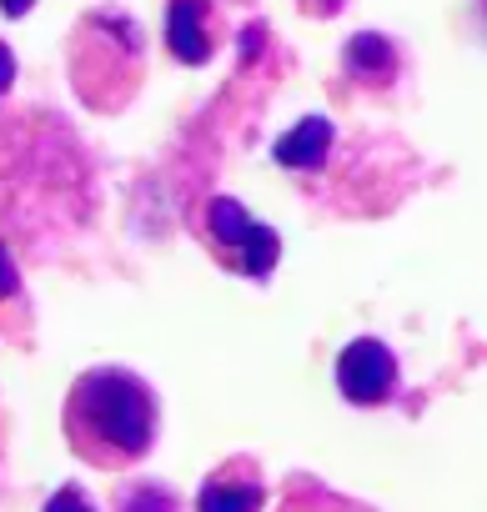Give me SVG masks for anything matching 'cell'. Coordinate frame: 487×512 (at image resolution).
<instances>
[{
  "label": "cell",
  "mask_w": 487,
  "mask_h": 512,
  "mask_svg": "<svg viewBox=\"0 0 487 512\" xmlns=\"http://www.w3.org/2000/svg\"><path fill=\"white\" fill-rule=\"evenodd\" d=\"M61 427H66L71 452L86 467L121 472L151 452L156 427H161V407H156V392L136 372L91 367L71 382L66 407H61Z\"/></svg>",
  "instance_id": "cell-1"
},
{
  "label": "cell",
  "mask_w": 487,
  "mask_h": 512,
  "mask_svg": "<svg viewBox=\"0 0 487 512\" xmlns=\"http://www.w3.org/2000/svg\"><path fill=\"white\" fill-rule=\"evenodd\" d=\"M196 236L206 241V251L216 256V262L236 277H267L277 267V256H282V241L272 226L252 221L247 206L231 201V196H206L196 206Z\"/></svg>",
  "instance_id": "cell-2"
},
{
  "label": "cell",
  "mask_w": 487,
  "mask_h": 512,
  "mask_svg": "<svg viewBox=\"0 0 487 512\" xmlns=\"http://www.w3.org/2000/svg\"><path fill=\"white\" fill-rule=\"evenodd\" d=\"M337 392L357 407H377L387 397H397V357L372 342V337H357L342 357H337Z\"/></svg>",
  "instance_id": "cell-3"
},
{
  "label": "cell",
  "mask_w": 487,
  "mask_h": 512,
  "mask_svg": "<svg viewBox=\"0 0 487 512\" xmlns=\"http://www.w3.org/2000/svg\"><path fill=\"white\" fill-rule=\"evenodd\" d=\"M262 502H267V477L252 457L221 462L196 492V512H262Z\"/></svg>",
  "instance_id": "cell-4"
},
{
  "label": "cell",
  "mask_w": 487,
  "mask_h": 512,
  "mask_svg": "<svg viewBox=\"0 0 487 512\" xmlns=\"http://www.w3.org/2000/svg\"><path fill=\"white\" fill-rule=\"evenodd\" d=\"M211 6L206 0H171V16H166V41L171 56L186 66H206L211 61V31H206Z\"/></svg>",
  "instance_id": "cell-5"
},
{
  "label": "cell",
  "mask_w": 487,
  "mask_h": 512,
  "mask_svg": "<svg viewBox=\"0 0 487 512\" xmlns=\"http://www.w3.org/2000/svg\"><path fill=\"white\" fill-rule=\"evenodd\" d=\"M327 151H332V126H327L322 116L302 121L297 131H287V136L277 141V161L292 166V171H312V166H322Z\"/></svg>",
  "instance_id": "cell-6"
},
{
  "label": "cell",
  "mask_w": 487,
  "mask_h": 512,
  "mask_svg": "<svg viewBox=\"0 0 487 512\" xmlns=\"http://www.w3.org/2000/svg\"><path fill=\"white\" fill-rule=\"evenodd\" d=\"M347 66H352L357 76H387V71H392V41H382V36H357V41L347 46Z\"/></svg>",
  "instance_id": "cell-7"
},
{
  "label": "cell",
  "mask_w": 487,
  "mask_h": 512,
  "mask_svg": "<svg viewBox=\"0 0 487 512\" xmlns=\"http://www.w3.org/2000/svg\"><path fill=\"white\" fill-rule=\"evenodd\" d=\"M46 512H96V507L86 502V492H81V487H61V492L46 502Z\"/></svg>",
  "instance_id": "cell-8"
},
{
  "label": "cell",
  "mask_w": 487,
  "mask_h": 512,
  "mask_svg": "<svg viewBox=\"0 0 487 512\" xmlns=\"http://www.w3.org/2000/svg\"><path fill=\"white\" fill-rule=\"evenodd\" d=\"M0 297H16V267H11L6 246H0Z\"/></svg>",
  "instance_id": "cell-9"
},
{
  "label": "cell",
  "mask_w": 487,
  "mask_h": 512,
  "mask_svg": "<svg viewBox=\"0 0 487 512\" xmlns=\"http://www.w3.org/2000/svg\"><path fill=\"white\" fill-rule=\"evenodd\" d=\"M11 81H16V61H11V51H6V46H0V91H6Z\"/></svg>",
  "instance_id": "cell-10"
},
{
  "label": "cell",
  "mask_w": 487,
  "mask_h": 512,
  "mask_svg": "<svg viewBox=\"0 0 487 512\" xmlns=\"http://www.w3.org/2000/svg\"><path fill=\"white\" fill-rule=\"evenodd\" d=\"M302 6H307L312 16H332V11L342 6V0H302Z\"/></svg>",
  "instance_id": "cell-11"
},
{
  "label": "cell",
  "mask_w": 487,
  "mask_h": 512,
  "mask_svg": "<svg viewBox=\"0 0 487 512\" xmlns=\"http://www.w3.org/2000/svg\"><path fill=\"white\" fill-rule=\"evenodd\" d=\"M36 6V0H0V11H6V16H26Z\"/></svg>",
  "instance_id": "cell-12"
},
{
  "label": "cell",
  "mask_w": 487,
  "mask_h": 512,
  "mask_svg": "<svg viewBox=\"0 0 487 512\" xmlns=\"http://www.w3.org/2000/svg\"><path fill=\"white\" fill-rule=\"evenodd\" d=\"M477 6H482V21H487V0H477Z\"/></svg>",
  "instance_id": "cell-13"
}]
</instances>
